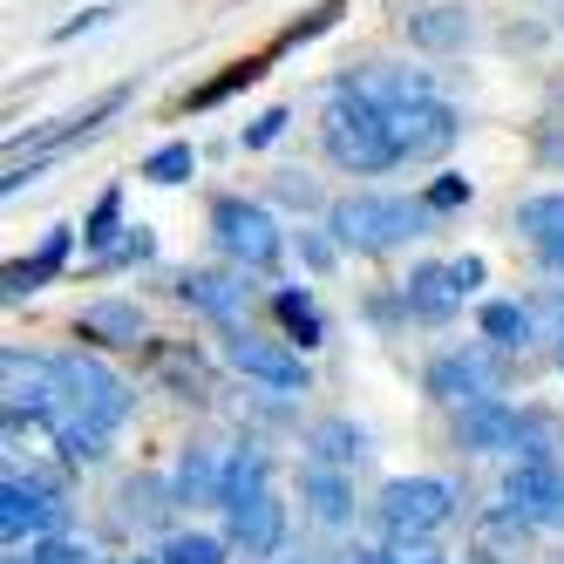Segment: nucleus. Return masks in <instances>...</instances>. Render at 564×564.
I'll use <instances>...</instances> for the list:
<instances>
[{
  "label": "nucleus",
  "mask_w": 564,
  "mask_h": 564,
  "mask_svg": "<svg viewBox=\"0 0 564 564\" xmlns=\"http://www.w3.org/2000/svg\"><path fill=\"white\" fill-rule=\"evenodd\" d=\"M347 89H354V96H368V102L388 109V116L435 96V89H429V75H409V68H368V75H347Z\"/></svg>",
  "instance_id": "obj_17"
},
{
  "label": "nucleus",
  "mask_w": 564,
  "mask_h": 564,
  "mask_svg": "<svg viewBox=\"0 0 564 564\" xmlns=\"http://www.w3.org/2000/svg\"><path fill=\"white\" fill-rule=\"evenodd\" d=\"M238 83H259V62H238V68H231V75H225V83H212V89H197V96H191V102H197V109H205V102H218V96H231V89H238Z\"/></svg>",
  "instance_id": "obj_34"
},
{
  "label": "nucleus",
  "mask_w": 564,
  "mask_h": 564,
  "mask_svg": "<svg viewBox=\"0 0 564 564\" xmlns=\"http://www.w3.org/2000/svg\"><path fill=\"white\" fill-rule=\"evenodd\" d=\"M456 442H463V449H476V456H517V449H523V409H510V401L463 409Z\"/></svg>",
  "instance_id": "obj_12"
},
{
  "label": "nucleus",
  "mask_w": 564,
  "mask_h": 564,
  "mask_svg": "<svg viewBox=\"0 0 564 564\" xmlns=\"http://www.w3.org/2000/svg\"><path fill=\"white\" fill-rule=\"evenodd\" d=\"M375 517H381L388 538H435L442 523L456 517V482H442V476H394L381 490V503H375Z\"/></svg>",
  "instance_id": "obj_3"
},
{
  "label": "nucleus",
  "mask_w": 564,
  "mask_h": 564,
  "mask_svg": "<svg viewBox=\"0 0 564 564\" xmlns=\"http://www.w3.org/2000/svg\"><path fill=\"white\" fill-rule=\"evenodd\" d=\"M55 449H62V463H68V469H83V463H102V456H109V429H102V422H83V415H75V422H62Z\"/></svg>",
  "instance_id": "obj_26"
},
{
  "label": "nucleus",
  "mask_w": 564,
  "mask_h": 564,
  "mask_svg": "<svg viewBox=\"0 0 564 564\" xmlns=\"http://www.w3.org/2000/svg\"><path fill=\"white\" fill-rule=\"evenodd\" d=\"M55 375H62V388H68V409L83 415V422L116 429V422L130 415V388L116 381L96 354H55Z\"/></svg>",
  "instance_id": "obj_6"
},
{
  "label": "nucleus",
  "mask_w": 564,
  "mask_h": 564,
  "mask_svg": "<svg viewBox=\"0 0 564 564\" xmlns=\"http://www.w3.org/2000/svg\"><path fill=\"white\" fill-rule=\"evenodd\" d=\"M319 143H327V156H334L340 171H354V177H375V171H394V164H401L388 109H375L368 96H354L347 83L327 96V123H319Z\"/></svg>",
  "instance_id": "obj_1"
},
{
  "label": "nucleus",
  "mask_w": 564,
  "mask_h": 564,
  "mask_svg": "<svg viewBox=\"0 0 564 564\" xmlns=\"http://www.w3.org/2000/svg\"><path fill=\"white\" fill-rule=\"evenodd\" d=\"M116 212H123V191H102L96 212H89V225H83L89 246H109V238H116Z\"/></svg>",
  "instance_id": "obj_31"
},
{
  "label": "nucleus",
  "mask_w": 564,
  "mask_h": 564,
  "mask_svg": "<svg viewBox=\"0 0 564 564\" xmlns=\"http://www.w3.org/2000/svg\"><path fill=\"white\" fill-rule=\"evenodd\" d=\"M456 286H463V293L482 286V259H456Z\"/></svg>",
  "instance_id": "obj_36"
},
{
  "label": "nucleus",
  "mask_w": 564,
  "mask_h": 564,
  "mask_svg": "<svg viewBox=\"0 0 564 564\" xmlns=\"http://www.w3.org/2000/svg\"><path fill=\"white\" fill-rule=\"evenodd\" d=\"M388 123H394V150H401V164H435V156L463 137V116H456L449 102H442V96L394 109Z\"/></svg>",
  "instance_id": "obj_9"
},
{
  "label": "nucleus",
  "mask_w": 564,
  "mask_h": 564,
  "mask_svg": "<svg viewBox=\"0 0 564 564\" xmlns=\"http://www.w3.org/2000/svg\"><path fill=\"white\" fill-rule=\"evenodd\" d=\"M62 259H68V231H48V238H42V252H34V259L8 265V300H28V293H42L48 279L62 272Z\"/></svg>",
  "instance_id": "obj_22"
},
{
  "label": "nucleus",
  "mask_w": 564,
  "mask_h": 564,
  "mask_svg": "<svg viewBox=\"0 0 564 564\" xmlns=\"http://www.w3.org/2000/svg\"><path fill=\"white\" fill-rule=\"evenodd\" d=\"M422 205H429V212H456V205H469V177H442V184H429Z\"/></svg>",
  "instance_id": "obj_33"
},
{
  "label": "nucleus",
  "mask_w": 564,
  "mask_h": 564,
  "mask_svg": "<svg viewBox=\"0 0 564 564\" xmlns=\"http://www.w3.org/2000/svg\"><path fill=\"white\" fill-rule=\"evenodd\" d=\"M218 476H225V463H212V449H184L177 476H171V497L177 503H218Z\"/></svg>",
  "instance_id": "obj_23"
},
{
  "label": "nucleus",
  "mask_w": 564,
  "mask_h": 564,
  "mask_svg": "<svg viewBox=\"0 0 564 564\" xmlns=\"http://www.w3.org/2000/svg\"><path fill=\"white\" fill-rule=\"evenodd\" d=\"M517 231L544 252V265H557V272H564V191H538V197H523V205H517Z\"/></svg>",
  "instance_id": "obj_15"
},
{
  "label": "nucleus",
  "mask_w": 564,
  "mask_h": 564,
  "mask_svg": "<svg viewBox=\"0 0 564 564\" xmlns=\"http://www.w3.org/2000/svg\"><path fill=\"white\" fill-rule=\"evenodd\" d=\"M503 517L510 523H531V531L557 523L564 517V476H557V463H510V476H503Z\"/></svg>",
  "instance_id": "obj_11"
},
{
  "label": "nucleus",
  "mask_w": 564,
  "mask_h": 564,
  "mask_svg": "<svg viewBox=\"0 0 564 564\" xmlns=\"http://www.w3.org/2000/svg\"><path fill=\"white\" fill-rule=\"evenodd\" d=\"M279 544H286V503H279V497H259L252 510H238V517H231V551L272 557Z\"/></svg>",
  "instance_id": "obj_16"
},
{
  "label": "nucleus",
  "mask_w": 564,
  "mask_h": 564,
  "mask_svg": "<svg viewBox=\"0 0 564 564\" xmlns=\"http://www.w3.org/2000/svg\"><path fill=\"white\" fill-rule=\"evenodd\" d=\"M225 360L246 381H265L272 394H306V360L286 347V340H265V334H252V327H238L231 340H225Z\"/></svg>",
  "instance_id": "obj_8"
},
{
  "label": "nucleus",
  "mask_w": 564,
  "mask_h": 564,
  "mask_svg": "<svg viewBox=\"0 0 564 564\" xmlns=\"http://www.w3.org/2000/svg\"><path fill=\"white\" fill-rule=\"evenodd\" d=\"M463 300H469V293L456 286V265H415V272H409V313H422V319H449Z\"/></svg>",
  "instance_id": "obj_19"
},
{
  "label": "nucleus",
  "mask_w": 564,
  "mask_h": 564,
  "mask_svg": "<svg viewBox=\"0 0 564 564\" xmlns=\"http://www.w3.org/2000/svg\"><path fill=\"white\" fill-rule=\"evenodd\" d=\"M531 334H538V313L531 306H517V300H490V306H482V340H490L497 354L531 347Z\"/></svg>",
  "instance_id": "obj_21"
},
{
  "label": "nucleus",
  "mask_w": 564,
  "mask_h": 564,
  "mask_svg": "<svg viewBox=\"0 0 564 564\" xmlns=\"http://www.w3.org/2000/svg\"><path fill=\"white\" fill-rule=\"evenodd\" d=\"M177 300L197 306V313H212V319H225L231 334H238V313L252 306L246 279H231V272H184V279H177Z\"/></svg>",
  "instance_id": "obj_14"
},
{
  "label": "nucleus",
  "mask_w": 564,
  "mask_h": 564,
  "mask_svg": "<svg viewBox=\"0 0 564 564\" xmlns=\"http://www.w3.org/2000/svg\"><path fill=\"white\" fill-rule=\"evenodd\" d=\"M557 564H564V557H557Z\"/></svg>",
  "instance_id": "obj_39"
},
{
  "label": "nucleus",
  "mask_w": 564,
  "mask_h": 564,
  "mask_svg": "<svg viewBox=\"0 0 564 564\" xmlns=\"http://www.w3.org/2000/svg\"><path fill=\"white\" fill-rule=\"evenodd\" d=\"M286 123H293V116H286V109H265V116H259V123L246 130V150H265V143H272L279 130H286Z\"/></svg>",
  "instance_id": "obj_35"
},
{
  "label": "nucleus",
  "mask_w": 564,
  "mask_h": 564,
  "mask_svg": "<svg viewBox=\"0 0 564 564\" xmlns=\"http://www.w3.org/2000/svg\"><path fill=\"white\" fill-rule=\"evenodd\" d=\"M123 564H164V557H123Z\"/></svg>",
  "instance_id": "obj_37"
},
{
  "label": "nucleus",
  "mask_w": 564,
  "mask_h": 564,
  "mask_svg": "<svg viewBox=\"0 0 564 564\" xmlns=\"http://www.w3.org/2000/svg\"><path fill=\"white\" fill-rule=\"evenodd\" d=\"M212 238H218V252L231 265H246V272H265V265H279V252H286L272 212L252 205V197H218L212 205Z\"/></svg>",
  "instance_id": "obj_4"
},
{
  "label": "nucleus",
  "mask_w": 564,
  "mask_h": 564,
  "mask_svg": "<svg viewBox=\"0 0 564 564\" xmlns=\"http://www.w3.org/2000/svg\"><path fill=\"white\" fill-rule=\"evenodd\" d=\"M272 313L286 319V334H293L300 347H319V340H327V327H319V306H313L306 293H293V286H286V293H272Z\"/></svg>",
  "instance_id": "obj_27"
},
{
  "label": "nucleus",
  "mask_w": 564,
  "mask_h": 564,
  "mask_svg": "<svg viewBox=\"0 0 564 564\" xmlns=\"http://www.w3.org/2000/svg\"><path fill=\"white\" fill-rule=\"evenodd\" d=\"M409 34L422 48H463L469 42V14L463 8H422V14H409Z\"/></svg>",
  "instance_id": "obj_24"
},
{
  "label": "nucleus",
  "mask_w": 564,
  "mask_h": 564,
  "mask_svg": "<svg viewBox=\"0 0 564 564\" xmlns=\"http://www.w3.org/2000/svg\"><path fill=\"white\" fill-rule=\"evenodd\" d=\"M429 394L435 401H456V409H482V401L503 394V354L497 347H456L429 360Z\"/></svg>",
  "instance_id": "obj_5"
},
{
  "label": "nucleus",
  "mask_w": 564,
  "mask_h": 564,
  "mask_svg": "<svg viewBox=\"0 0 564 564\" xmlns=\"http://www.w3.org/2000/svg\"><path fill=\"white\" fill-rule=\"evenodd\" d=\"M259 497H272V456L259 449V442H246V449H231L225 456V476H218V510L238 517V510H252Z\"/></svg>",
  "instance_id": "obj_13"
},
{
  "label": "nucleus",
  "mask_w": 564,
  "mask_h": 564,
  "mask_svg": "<svg viewBox=\"0 0 564 564\" xmlns=\"http://www.w3.org/2000/svg\"><path fill=\"white\" fill-rule=\"evenodd\" d=\"M557 368H564V334H557Z\"/></svg>",
  "instance_id": "obj_38"
},
{
  "label": "nucleus",
  "mask_w": 564,
  "mask_h": 564,
  "mask_svg": "<svg viewBox=\"0 0 564 564\" xmlns=\"http://www.w3.org/2000/svg\"><path fill=\"white\" fill-rule=\"evenodd\" d=\"M360 449H368V435H360L354 422H319L313 429V463H327V469L360 463Z\"/></svg>",
  "instance_id": "obj_25"
},
{
  "label": "nucleus",
  "mask_w": 564,
  "mask_h": 564,
  "mask_svg": "<svg viewBox=\"0 0 564 564\" xmlns=\"http://www.w3.org/2000/svg\"><path fill=\"white\" fill-rule=\"evenodd\" d=\"M156 557H164V564H225V544L205 538V531H177V538H164Z\"/></svg>",
  "instance_id": "obj_29"
},
{
  "label": "nucleus",
  "mask_w": 564,
  "mask_h": 564,
  "mask_svg": "<svg viewBox=\"0 0 564 564\" xmlns=\"http://www.w3.org/2000/svg\"><path fill=\"white\" fill-rule=\"evenodd\" d=\"M171 503H177V497L164 490V482H150V476H137L130 490H123V517H130V523H156Z\"/></svg>",
  "instance_id": "obj_30"
},
{
  "label": "nucleus",
  "mask_w": 564,
  "mask_h": 564,
  "mask_svg": "<svg viewBox=\"0 0 564 564\" xmlns=\"http://www.w3.org/2000/svg\"><path fill=\"white\" fill-rule=\"evenodd\" d=\"M435 212L429 205H409V197H381V191H360V197H340V205L327 212V231H334V246L347 252H394V246H409V238H429Z\"/></svg>",
  "instance_id": "obj_2"
},
{
  "label": "nucleus",
  "mask_w": 564,
  "mask_h": 564,
  "mask_svg": "<svg viewBox=\"0 0 564 564\" xmlns=\"http://www.w3.org/2000/svg\"><path fill=\"white\" fill-rule=\"evenodd\" d=\"M191 171H197V150H191V143H164V150L143 156V177H150V184H184Z\"/></svg>",
  "instance_id": "obj_28"
},
{
  "label": "nucleus",
  "mask_w": 564,
  "mask_h": 564,
  "mask_svg": "<svg viewBox=\"0 0 564 564\" xmlns=\"http://www.w3.org/2000/svg\"><path fill=\"white\" fill-rule=\"evenodd\" d=\"M0 375H8V429H21V422H48L62 401H68V388H62V375H55V360H34V354L8 347V354H0Z\"/></svg>",
  "instance_id": "obj_7"
},
{
  "label": "nucleus",
  "mask_w": 564,
  "mask_h": 564,
  "mask_svg": "<svg viewBox=\"0 0 564 564\" xmlns=\"http://www.w3.org/2000/svg\"><path fill=\"white\" fill-rule=\"evenodd\" d=\"M300 497L313 503L319 523H347V517H354V482H347L340 469H327V463H313V469L300 476Z\"/></svg>",
  "instance_id": "obj_20"
},
{
  "label": "nucleus",
  "mask_w": 564,
  "mask_h": 564,
  "mask_svg": "<svg viewBox=\"0 0 564 564\" xmlns=\"http://www.w3.org/2000/svg\"><path fill=\"white\" fill-rule=\"evenodd\" d=\"M28 564H89V551L68 538H42V544H28Z\"/></svg>",
  "instance_id": "obj_32"
},
{
  "label": "nucleus",
  "mask_w": 564,
  "mask_h": 564,
  "mask_svg": "<svg viewBox=\"0 0 564 564\" xmlns=\"http://www.w3.org/2000/svg\"><path fill=\"white\" fill-rule=\"evenodd\" d=\"M62 517H68V503L48 490V482H34V476H8L0 482V531H8L14 544L21 538H55L62 531Z\"/></svg>",
  "instance_id": "obj_10"
},
{
  "label": "nucleus",
  "mask_w": 564,
  "mask_h": 564,
  "mask_svg": "<svg viewBox=\"0 0 564 564\" xmlns=\"http://www.w3.org/2000/svg\"><path fill=\"white\" fill-rule=\"evenodd\" d=\"M75 334L96 340V347H137V340H143V313H137L130 300H96V306H83Z\"/></svg>",
  "instance_id": "obj_18"
}]
</instances>
